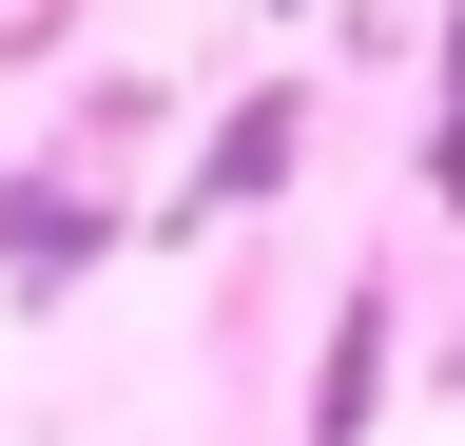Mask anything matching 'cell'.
I'll return each instance as SVG.
<instances>
[{
    "instance_id": "1",
    "label": "cell",
    "mask_w": 465,
    "mask_h": 446,
    "mask_svg": "<svg viewBox=\"0 0 465 446\" xmlns=\"http://www.w3.org/2000/svg\"><path fill=\"white\" fill-rule=\"evenodd\" d=\"M291 155H311V78H252L213 117V155L155 194V233H213V213H252V194H291Z\"/></svg>"
},
{
    "instance_id": "2",
    "label": "cell",
    "mask_w": 465,
    "mask_h": 446,
    "mask_svg": "<svg viewBox=\"0 0 465 446\" xmlns=\"http://www.w3.org/2000/svg\"><path fill=\"white\" fill-rule=\"evenodd\" d=\"M97 253H116V194L78 175V155H39V175H0V292H20V311H39V292H78Z\"/></svg>"
},
{
    "instance_id": "3",
    "label": "cell",
    "mask_w": 465,
    "mask_h": 446,
    "mask_svg": "<svg viewBox=\"0 0 465 446\" xmlns=\"http://www.w3.org/2000/svg\"><path fill=\"white\" fill-rule=\"evenodd\" d=\"M388 330H407L388 292H349V311H330V369H311V446H369V408H388Z\"/></svg>"
},
{
    "instance_id": "4",
    "label": "cell",
    "mask_w": 465,
    "mask_h": 446,
    "mask_svg": "<svg viewBox=\"0 0 465 446\" xmlns=\"http://www.w3.org/2000/svg\"><path fill=\"white\" fill-rule=\"evenodd\" d=\"M427 194H446V213H465V78H446V97H427Z\"/></svg>"
}]
</instances>
